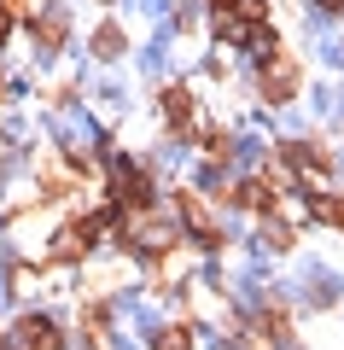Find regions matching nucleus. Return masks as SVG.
I'll list each match as a JSON object with an SVG mask.
<instances>
[{"mask_svg": "<svg viewBox=\"0 0 344 350\" xmlns=\"http://www.w3.org/2000/svg\"><path fill=\"white\" fill-rule=\"evenodd\" d=\"M332 12H344V0H321V18H332Z\"/></svg>", "mask_w": 344, "mask_h": 350, "instance_id": "423d86ee", "label": "nucleus"}, {"mask_svg": "<svg viewBox=\"0 0 344 350\" xmlns=\"http://www.w3.org/2000/svg\"><path fill=\"white\" fill-rule=\"evenodd\" d=\"M332 298H339V280H332V275H309V304H321V310H327Z\"/></svg>", "mask_w": 344, "mask_h": 350, "instance_id": "f03ea898", "label": "nucleus"}, {"mask_svg": "<svg viewBox=\"0 0 344 350\" xmlns=\"http://www.w3.org/2000/svg\"><path fill=\"white\" fill-rule=\"evenodd\" d=\"M0 36H6V12H0Z\"/></svg>", "mask_w": 344, "mask_h": 350, "instance_id": "0eeeda50", "label": "nucleus"}, {"mask_svg": "<svg viewBox=\"0 0 344 350\" xmlns=\"http://www.w3.org/2000/svg\"><path fill=\"white\" fill-rule=\"evenodd\" d=\"M163 111H170V123H187V117H193V100H187L181 88H170V94H163Z\"/></svg>", "mask_w": 344, "mask_h": 350, "instance_id": "7ed1b4c3", "label": "nucleus"}, {"mask_svg": "<svg viewBox=\"0 0 344 350\" xmlns=\"http://www.w3.org/2000/svg\"><path fill=\"white\" fill-rule=\"evenodd\" d=\"M263 245H269V251H286V245H292V234H286L280 222H269V228H263Z\"/></svg>", "mask_w": 344, "mask_h": 350, "instance_id": "39448f33", "label": "nucleus"}, {"mask_svg": "<svg viewBox=\"0 0 344 350\" xmlns=\"http://www.w3.org/2000/svg\"><path fill=\"white\" fill-rule=\"evenodd\" d=\"M292 88H297V64L292 59H274V70H263V94H269V100H292Z\"/></svg>", "mask_w": 344, "mask_h": 350, "instance_id": "f257e3e1", "label": "nucleus"}, {"mask_svg": "<svg viewBox=\"0 0 344 350\" xmlns=\"http://www.w3.org/2000/svg\"><path fill=\"white\" fill-rule=\"evenodd\" d=\"M187 345H193L187 327H163V333H158V350H187Z\"/></svg>", "mask_w": 344, "mask_h": 350, "instance_id": "20e7f679", "label": "nucleus"}]
</instances>
